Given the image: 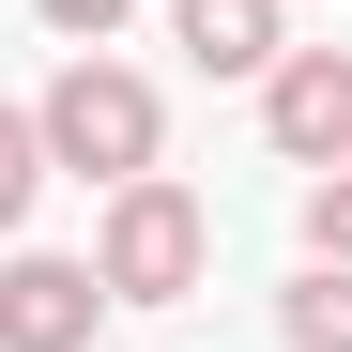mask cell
<instances>
[{
	"label": "cell",
	"instance_id": "7",
	"mask_svg": "<svg viewBox=\"0 0 352 352\" xmlns=\"http://www.w3.org/2000/svg\"><path fill=\"white\" fill-rule=\"evenodd\" d=\"M31 199H46V153H31V107H0V245L31 230Z\"/></svg>",
	"mask_w": 352,
	"mask_h": 352
},
{
	"label": "cell",
	"instance_id": "5",
	"mask_svg": "<svg viewBox=\"0 0 352 352\" xmlns=\"http://www.w3.org/2000/svg\"><path fill=\"white\" fill-rule=\"evenodd\" d=\"M168 46H184L199 77H276V46H291V0H168Z\"/></svg>",
	"mask_w": 352,
	"mask_h": 352
},
{
	"label": "cell",
	"instance_id": "3",
	"mask_svg": "<svg viewBox=\"0 0 352 352\" xmlns=\"http://www.w3.org/2000/svg\"><path fill=\"white\" fill-rule=\"evenodd\" d=\"M261 138H276L291 168H352V46H276Z\"/></svg>",
	"mask_w": 352,
	"mask_h": 352
},
{
	"label": "cell",
	"instance_id": "8",
	"mask_svg": "<svg viewBox=\"0 0 352 352\" xmlns=\"http://www.w3.org/2000/svg\"><path fill=\"white\" fill-rule=\"evenodd\" d=\"M307 261H352V168H307Z\"/></svg>",
	"mask_w": 352,
	"mask_h": 352
},
{
	"label": "cell",
	"instance_id": "9",
	"mask_svg": "<svg viewBox=\"0 0 352 352\" xmlns=\"http://www.w3.org/2000/svg\"><path fill=\"white\" fill-rule=\"evenodd\" d=\"M31 16H46V31H62V46H107V31H123V16H138V0H31Z\"/></svg>",
	"mask_w": 352,
	"mask_h": 352
},
{
	"label": "cell",
	"instance_id": "4",
	"mask_svg": "<svg viewBox=\"0 0 352 352\" xmlns=\"http://www.w3.org/2000/svg\"><path fill=\"white\" fill-rule=\"evenodd\" d=\"M92 322H107L92 261H62V245H16V261H0V352H107Z\"/></svg>",
	"mask_w": 352,
	"mask_h": 352
},
{
	"label": "cell",
	"instance_id": "2",
	"mask_svg": "<svg viewBox=\"0 0 352 352\" xmlns=\"http://www.w3.org/2000/svg\"><path fill=\"white\" fill-rule=\"evenodd\" d=\"M199 276H214V199L199 184H168V168L107 184V214H92V291L107 307H199Z\"/></svg>",
	"mask_w": 352,
	"mask_h": 352
},
{
	"label": "cell",
	"instance_id": "6",
	"mask_svg": "<svg viewBox=\"0 0 352 352\" xmlns=\"http://www.w3.org/2000/svg\"><path fill=\"white\" fill-rule=\"evenodd\" d=\"M276 337L291 352H352V261H307V276H291L276 291Z\"/></svg>",
	"mask_w": 352,
	"mask_h": 352
},
{
	"label": "cell",
	"instance_id": "1",
	"mask_svg": "<svg viewBox=\"0 0 352 352\" xmlns=\"http://www.w3.org/2000/svg\"><path fill=\"white\" fill-rule=\"evenodd\" d=\"M31 153L77 168V184H138V168H168V92L138 62H107V46H77V62L31 92Z\"/></svg>",
	"mask_w": 352,
	"mask_h": 352
}]
</instances>
